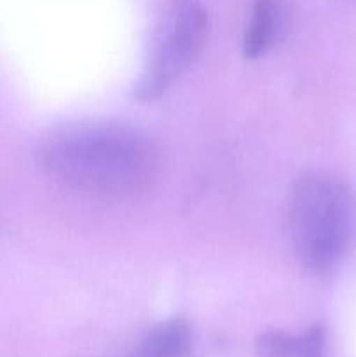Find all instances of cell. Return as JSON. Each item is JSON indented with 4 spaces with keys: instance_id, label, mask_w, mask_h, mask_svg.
I'll return each mask as SVG.
<instances>
[{
    "instance_id": "cell-1",
    "label": "cell",
    "mask_w": 356,
    "mask_h": 357,
    "mask_svg": "<svg viewBox=\"0 0 356 357\" xmlns=\"http://www.w3.org/2000/svg\"><path fill=\"white\" fill-rule=\"evenodd\" d=\"M42 173L73 192L128 201L159 173V150L143 129L121 121L79 119L45 129L35 145Z\"/></svg>"
},
{
    "instance_id": "cell-2",
    "label": "cell",
    "mask_w": 356,
    "mask_h": 357,
    "mask_svg": "<svg viewBox=\"0 0 356 357\" xmlns=\"http://www.w3.org/2000/svg\"><path fill=\"white\" fill-rule=\"evenodd\" d=\"M290 239L307 274L327 278L356 243V197L346 181L327 171L302 174L290 199Z\"/></svg>"
},
{
    "instance_id": "cell-3",
    "label": "cell",
    "mask_w": 356,
    "mask_h": 357,
    "mask_svg": "<svg viewBox=\"0 0 356 357\" xmlns=\"http://www.w3.org/2000/svg\"><path fill=\"white\" fill-rule=\"evenodd\" d=\"M209 17L201 0H170L159 16L131 98L152 103L166 96L208 40Z\"/></svg>"
},
{
    "instance_id": "cell-4",
    "label": "cell",
    "mask_w": 356,
    "mask_h": 357,
    "mask_svg": "<svg viewBox=\"0 0 356 357\" xmlns=\"http://www.w3.org/2000/svg\"><path fill=\"white\" fill-rule=\"evenodd\" d=\"M288 17L286 0H255L243 37L244 58H260L271 51L285 37Z\"/></svg>"
},
{
    "instance_id": "cell-5",
    "label": "cell",
    "mask_w": 356,
    "mask_h": 357,
    "mask_svg": "<svg viewBox=\"0 0 356 357\" xmlns=\"http://www.w3.org/2000/svg\"><path fill=\"white\" fill-rule=\"evenodd\" d=\"M192 330L184 317H170L150 328L133 357H191Z\"/></svg>"
},
{
    "instance_id": "cell-6",
    "label": "cell",
    "mask_w": 356,
    "mask_h": 357,
    "mask_svg": "<svg viewBox=\"0 0 356 357\" xmlns=\"http://www.w3.org/2000/svg\"><path fill=\"white\" fill-rule=\"evenodd\" d=\"M293 357H327V331L321 324H313L297 333Z\"/></svg>"
}]
</instances>
